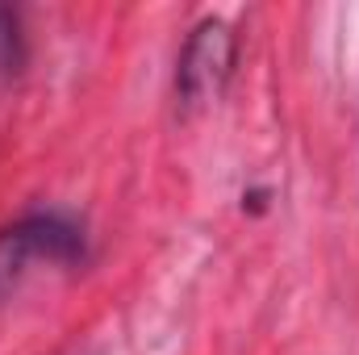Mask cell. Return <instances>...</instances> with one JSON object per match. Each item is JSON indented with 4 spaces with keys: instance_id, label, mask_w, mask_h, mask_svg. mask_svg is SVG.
<instances>
[{
    "instance_id": "6da1fadb",
    "label": "cell",
    "mask_w": 359,
    "mask_h": 355,
    "mask_svg": "<svg viewBox=\"0 0 359 355\" xmlns=\"http://www.w3.org/2000/svg\"><path fill=\"white\" fill-rule=\"evenodd\" d=\"M84 264V230L63 213H29L0 230V301L38 267Z\"/></svg>"
},
{
    "instance_id": "7a4b0ae2",
    "label": "cell",
    "mask_w": 359,
    "mask_h": 355,
    "mask_svg": "<svg viewBox=\"0 0 359 355\" xmlns=\"http://www.w3.org/2000/svg\"><path fill=\"white\" fill-rule=\"evenodd\" d=\"M230 63H234L230 29L222 21H205L192 34V42L184 46V59H180V92H184V100H201L205 92H217L222 80L230 76Z\"/></svg>"
},
{
    "instance_id": "3957f363",
    "label": "cell",
    "mask_w": 359,
    "mask_h": 355,
    "mask_svg": "<svg viewBox=\"0 0 359 355\" xmlns=\"http://www.w3.org/2000/svg\"><path fill=\"white\" fill-rule=\"evenodd\" d=\"M25 63V42H21V25H17V13L0 8V80L17 76Z\"/></svg>"
}]
</instances>
